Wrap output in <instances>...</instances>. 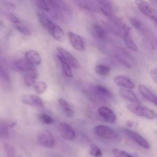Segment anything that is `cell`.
<instances>
[{
	"instance_id": "cell-1",
	"label": "cell",
	"mask_w": 157,
	"mask_h": 157,
	"mask_svg": "<svg viewBox=\"0 0 157 157\" xmlns=\"http://www.w3.org/2000/svg\"><path fill=\"white\" fill-rule=\"evenodd\" d=\"M38 17L40 24L56 40L62 42L64 39V34L62 29L53 22L42 12H38Z\"/></svg>"
},
{
	"instance_id": "cell-2",
	"label": "cell",
	"mask_w": 157,
	"mask_h": 157,
	"mask_svg": "<svg viewBox=\"0 0 157 157\" xmlns=\"http://www.w3.org/2000/svg\"><path fill=\"white\" fill-rule=\"evenodd\" d=\"M93 132L96 136L101 139L114 141L119 138V135L113 129L106 125H97L94 127Z\"/></svg>"
},
{
	"instance_id": "cell-3",
	"label": "cell",
	"mask_w": 157,
	"mask_h": 157,
	"mask_svg": "<svg viewBox=\"0 0 157 157\" xmlns=\"http://www.w3.org/2000/svg\"><path fill=\"white\" fill-rule=\"evenodd\" d=\"M127 109L133 114L149 120H152L155 117V112L153 110L140 104H130L127 106Z\"/></svg>"
},
{
	"instance_id": "cell-4",
	"label": "cell",
	"mask_w": 157,
	"mask_h": 157,
	"mask_svg": "<svg viewBox=\"0 0 157 157\" xmlns=\"http://www.w3.org/2000/svg\"><path fill=\"white\" fill-rule=\"evenodd\" d=\"M138 9L146 16L153 20L157 25V11L144 0H136Z\"/></svg>"
},
{
	"instance_id": "cell-5",
	"label": "cell",
	"mask_w": 157,
	"mask_h": 157,
	"mask_svg": "<svg viewBox=\"0 0 157 157\" xmlns=\"http://www.w3.org/2000/svg\"><path fill=\"white\" fill-rule=\"evenodd\" d=\"M91 90L92 95L100 101H108L112 98V94L111 91L104 86L96 85Z\"/></svg>"
},
{
	"instance_id": "cell-6",
	"label": "cell",
	"mask_w": 157,
	"mask_h": 157,
	"mask_svg": "<svg viewBox=\"0 0 157 157\" xmlns=\"http://www.w3.org/2000/svg\"><path fill=\"white\" fill-rule=\"evenodd\" d=\"M39 144L44 147L50 148L55 144V139L52 134L47 130L41 131L37 136Z\"/></svg>"
},
{
	"instance_id": "cell-7",
	"label": "cell",
	"mask_w": 157,
	"mask_h": 157,
	"mask_svg": "<svg viewBox=\"0 0 157 157\" xmlns=\"http://www.w3.org/2000/svg\"><path fill=\"white\" fill-rule=\"evenodd\" d=\"M12 66L15 71L18 72L28 73L36 71L35 65L29 63L25 59L15 61Z\"/></svg>"
},
{
	"instance_id": "cell-8",
	"label": "cell",
	"mask_w": 157,
	"mask_h": 157,
	"mask_svg": "<svg viewBox=\"0 0 157 157\" xmlns=\"http://www.w3.org/2000/svg\"><path fill=\"white\" fill-rule=\"evenodd\" d=\"M57 51L63 59L73 69H78L80 67V64L78 60L70 52L63 48H58Z\"/></svg>"
},
{
	"instance_id": "cell-9",
	"label": "cell",
	"mask_w": 157,
	"mask_h": 157,
	"mask_svg": "<svg viewBox=\"0 0 157 157\" xmlns=\"http://www.w3.org/2000/svg\"><path fill=\"white\" fill-rule=\"evenodd\" d=\"M123 132L128 137L132 139L142 147L146 149H150V145L149 143L139 134L128 129H124Z\"/></svg>"
},
{
	"instance_id": "cell-10",
	"label": "cell",
	"mask_w": 157,
	"mask_h": 157,
	"mask_svg": "<svg viewBox=\"0 0 157 157\" xmlns=\"http://www.w3.org/2000/svg\"><path fill=\"white\" fill-rule=\"evenodd\" d=\"M22 101L26 105L36 108H44L45 107L42 99L38 95L35 94L25 95L22 98Z\"/></svg>"
},
{
	"instance_id": "cell-11",
	"label": "cell",
	"mask_w": 157,
	"mask_h": 157,
	"mask_svg": "<svg viewBox=\"0 0 157 157\" xmlns=\"http://www.w3.org/2000/svg\"><path fill=\"white\" fill-rule=\"evenodd\" d=\"M99 114L107 122L115 124L117 121V117L114 112L106 106H101L98 109Z\"/></svg>"
},
{
	"instance_id": "cell-12",
	"label": "cell",
	"mask_w": 157,
	"mask_h": 157,
	"mask_svg": "<svg viewBox=\"0 0 157 157\" xmlns=\"http://www.w3.org/2000/svg\"><path fill=\"white\" fill-rule=\"evenodd\" d=\"M58 130L62 136L69 141L74 140L75 137V134L72 127L64 123L59 124Z\"/></svg>"
},
{
	"instance_id": "cell-13",
	"label": "cell",
	"mask_w": 157,
	"mask_h": 157,
	"mask_svg": "<svg viewBox=\"0 0 157 157\" xmlns=\"http://www.w3.org/2000/svg\"><path fill=\"white\" fill-rule=\"evenodd\" d=\"M67 35L71 45L74 48L79 51L85 50V43L80 36L71 31L68 32Z\"/></svg>"
},
{
	"instance_id": "cell-14",
	"label": "cell",
	"mask_w": 157,
	"mask_h": 157,
	"mask_svg": "<svg viewBox=\"0 0 157 157\" xmlns=\"http://www.w3.org/2000/svg\"><path fill=\"white\" fill-rule=\"evenodd\" d=\"M73 2L77 6L89 12L97 13L100 10L98 6L91 0H73Z\"/></svg>"
},
{
	"instance_id": "cell-15",
	"label": "cell",
	"mask_w": 157,
	"mask_h": 157,
	"mask_svg": "<svg viewBox=\"0 0 157 157\" xmlns=\"http://www.w3.org/2000/svg\"><path fill=\"white\" fill-rule=\"evenodd\" d=\"M91 31L93 36L100 40H104L107 39V33L104 27L97 24L92 25Z\"/></svg>"
},
{
	"instance_id": "cell-16",
	"label": "cell",
	"mask_w": 157,
	"mask_h": 157,
	"mask_svg": "<svg viewBox=\"0 0 157 157\" xmlns=\"http://www.w3.org/2000/svg\"><path fill=\"white\" fill-rule=\"evenodd\" d=\"M114 81L116 85L124 88L132 89L135 87L133 82L125 76L118 75L114 78Z\"/></svg>"
},
{
	"instance_id": "cell-17",
	"label": "cell",
	"mask_w": 157,
	"mask_h": 157,
	"mask_svg": "<svg viewBox=\"0 0 157 157\" xmlns=\"http://www.w3.org/2000/svg\"><path fill=\"white\" fill-rule=\"evenodd\" d=\"M138 90L145 98L157 106V97L146 87L143 85H139Z\"/></svg>"
},
{
	"instance_id": "cell-18",
	"label": "cell",
	"mask_w": 157,
	"mask_h": 157,
	"mask_svg": "<svg viewBox=\"0 0 157 157\" xmlns=\"http://www.w3.org/2000/svg\"><path fill=\"white\" fill-rule=\"evenodd\" d=\"M25 59L33 65H39L41 63L40 54L35 50H29L25 54Z\"/></svg>"
},
{
	"instance_id": "cell-19",
	"label": "cell",
	"mask_w": 157,
	"mask_h": 157,
	"mask_svg": "<svg viewBox=\"0 0 157 157\" xmlns=\"http://www.w3.org/2000/svg\"><path fill=\"white\" fill-rule=\"evenodd\" d=\"M1 57V56H0ZM0 82L3 85H9L11 83V78L7 69L6 68L0 57Z\"/></svg>"
},
{
	"instance_id": "cell-20",
	"label": "cell",
	"mask_w": 157,
	"mask_h": 157,
	"mask_svg": "<svg viewBox=\"0 0 157 157\" xmlns=\"http://www.w3.org/2000/svg\"><path fill=\"white\" fill-rule=\"evenodd\" d=\"M59 104L62 110L66 116L72 118L74 115V111L70 104L63 98L59 100Z\"/></svg>"
},
{
	"instance_id": "cell-21",
	"label": "cell",
	"mask_w": 157,
	"mask_h": 157,
	"mask_svg": "<svg viewBox=\"0 0 157 157\" xmlns=\"http://www.w3.org/2000/svg\"><path fill=\"white\" fill-rule=\"evenodd\" d=\"M119 92L120 95L123 98L129 101H132V102L138 101L136 96L130 89L124 88L121 89Z\"/></svg>"
},
{
	"instance_id": "cell-22",
	"label": "cell",
	"mask_w": 157,
	"mask_h": 157,
	"mask_svg": "<svg viewBox=\"0 0 157 157\" xmlns=\"http://www.w3.org/2000/svg\"><path fill=\"white\" fill-rule=\"evenodd\" d=\"M38 76V74L36 71L27 73L25 76V83L28 86H32L36 83Z\"/></svg>"
},
{
	"instance_id": "cell-23",
	"label": "cell",
	"mask_w": 157,
	"mask_h": 157,
	"mask_svg": "<svg viewBox=\"0 0 157 157\" xmlns=\"http://www.w3.org/2000/svg\"><path fill=\"white\" fill-rule=\"evenodd\" d=\"M57 56L58 59H59V60L61 63L63 71L64 74L69 78L72 77L73 76V74L72 72L71 66L63 59V58L60 55L57 54Z\"/></svg>"
},
{
	"instance_id": "cell-24",
	"label": "cell",
	"mask_w": 157,
	"mask_h": 157,
	"mask_svg": "<svg viewBox=\"0 0 157 157\" xmlns=\"http://www.w3.org/2000/svg\"><path fill=\"white\" fill-rule=\"evenodd\" d=\"M34 90L37 94H41L44 93L47 90L48 85L44 81L37 82L34 85Z\"/></svg>"
},
{
	"instance_id": "cell-25",
	"label": "cell",
	"mask_w": 157,
	"mask_h": 157,
	"mask_svg": "<svg viewBox=\"0 0 157 157\" xmlns=\"http://www.w3.org/2000/svg\"><path fill=\"white\" fill-rule=\"evenodd\" d=\"M9 125L6 122L0 121V138H5L9 134Z\"/></svg>"
},
{
	"instance_id": "cell-26",
	"label": "cell",
	"mask_w": 157,
	"mask_h": 157,
	"mask_svg": "<svg viewBox=\"0 0 157 157\" xmlns=\"http://www.w3.org/2000/svg\"><path fill=\"white\" fill-rule=\"evenodd\" d=\"M95 71L99 75L105 76L109 74L110 72V68L107 65L100 64L96 66Z\"/></svg>"
},
{
	"instance_id": "cell-27",
	"label": "cell",
	"mask_w": 157,
	"mask_h": 157,
	"mask_svg": "<svg viewBox=\"0 0 157 157\" xmlns=\"http://www.w3.org/2000/svg\"><path fill=\"white\" fill-rule=\"evenodd\" d=\"M130 21H131V24L137 30L143 34L145 33L146 31L145 29L143 23L139 19L136 18H131Z\"/></svg>"
},
{
	"instance_id": "cell-28",
	"label": "cell",
	"mask_w": 157,
	"mask_h": 157,
	"mask_svg": "<svg viewBox=\"0 0 157 157\" xmlns=\"http://www.w3.org/2000/svg\"><path fill=\"white\" fill-rule=\"evenodd\" d=\"M89 153L90 155L94 157H101L102 155L101 150L98 146L92 144L90 147Z\"/></svg>"
},
{
	"instance_id": "cell-29",
	"label": "cell",
	"mask_w": 157,
	"mask_h": 157,
	"mask_svg": "<svg viewBox=\"0 0 157 157\" xmlns=\"http://www.w3.org/2000/svg\"><path fill=\"white\" fill-rule=\"evenodd\" d=\"M39 118L40 121L44 124H51L54 122L52 117L47 113H41L39 116Z\"/></svg>"
},
{
	"instance_id": "cell-30",
	"label": "cell",
	"mask_w": 157,
	"mask_h": 157,
	"mask_svg": "<svg viewBox=\"0 0 157 157\" xmlns=\"http://www.w3.org/2000/svg\"><path fill=\"white\" fill-rule=\"evenodd\" d=\"M112 153L115 157H134L127 152L117 148L113 149Z\"/></svg>"
},
{
	"instance_id": "cell-31",
	"label": "cell",
	"mask_w": 157,
	"mask_h": 157,
	"mask_svg": "<svg viewBox=\"0 0 157 157\" xmlns=\"http://www.w3.org/2000/svg\"><path fill=\"white\" fill-rule=\"evenodd\" d=\"M4 147L7 157H16V151L13 147L8 144H5Z\"/></svg>"
},
{
	"instance_id": "cell-32",
	"label": "cell",
	"mask_w": 157,
	"mask_h": 157,
	"mask_svg": "<svg viewBox=\"0 0 157 157\" xmlns=\"http://www.w3.org/2000/svg\"><path fill=\"white\" fill-rule=\"evenodd\" d=\"M15 28L18 32H20L21 34H23L25 36H29L31 35V31L26 27L20 25H16L15 26Z\"/></svg>"
},
{
	"instance_id": "cell-33",
	"label": "cell",
	"mask_w": 157,
	"mask_h": 157,
	"mask_svg": "<svg viewBox=\"0 0 157 157\" xmlns=\"http://www.w3.org/2000/svg\"><path fill=\"white\" fill-rule=\"evenodd\" d=\"M124 40L125 45L128 48L133 51H136L137 50V46L134 42L133 40L132 39L131 37L125 39H124Z\"/></svg>"
},
{
	"instance_id": "cell-34",
	"label": "cell",
	"mask_w": 157,
	"mask_h": 157,
	"mask_svg": "<svg viewBox=\"0 0 157 157\" xmlns=\"http://www.w3.org/2000/svg\"><path fill=\"white\" fill-rule=\"evenodd\" d=\"M7 17L10 22L14 23V24H18L20 23V20L18 17L16 16L15 15L13 14V13H10L7 15Z\"/></svg>"
},
{
	"instance_id": "cell-35",
	"label": "cell",
	"mask_w": 157,
	"mask_h": 157,
	"mask_svg": "<svg viewBox=\"0 0 157 157\" xmlns=\"http://www.w3.org/2000/svg\"><path fill=\"white\" fill-rule=\"evenodd\" d=\"M150 74L152 79L157 84V68H154L151 70Z\"/></svg>"
},
{
	"instance_id": "cell-36",
	"label": "cell",
	"mask_w": 157,
	"mask_h": 157,
	"mask_svg": "<svg viewBox=\"0 0 157 157\" xmlns=\"http://www.w3.org/2000/svg\"><path fill=\"white\" fill-rule=\"evenodd\" d=\"M4 25V24L2 20H0V31L3 28Z\"/></svg>"
},
{
	"instance_id": "cell-37",
	"label": "cell",
	"mask_w": 157,
	"mask_h": 157,
	"mask_svg": "<svg viewBox=\"0 0 157 157\" xmlns=\"http://www.w3.org/2000/svg\"><path fill=\"white\" fill-rule=\"evenodd\" d=\"M16 124V123L13 122L11 123L8 124L9 127H13Z\"/></svg>"
},
{
	"instance_id": "cell-38",
	"label": "cell",
	"mask_w": 157,
	"mask_h": 157,
	"mask_svg": "<svg viewBox=\"0 0 157 157\" xmlns=\"http://www.w3.org/2000/svg\"><path fill=\"white\" fill-rule=\"evenodd\" d=\"M155 1V2L156 3V4L157 5V0H154Z\"/></svg>"
},
{
	"instance_id": "cell-39",
	"label": "cell",
	"mask_w": 157,
	"mask_h": 157,
	"mask_svg": "<svg viewBox=\"0 0 157 157\" xmlns=\"http://www.w3.org/2000/svg\"><path fill=\"white\" fill-rule=\"evenodd\" d=\"M156 46H157V39H156Z\"/></svg>"
},
{
	"instance_id": "cell-40",
	"label": "cell",
	"mask_w": 157,
	"mask_h": 157,
	"mask_svg": "<svg viewBox=\"0 0 157 157\" xmlns=\"http://www.w3.org/2000/svg\"><path fill=\"white\" fill-rule=\"evenodd\" d=\"M94 1H95V2H97V1H98V0H94Z\"/></svg>"
},
{
	"instance_id": "cell-41",
	"label": "cell",
	"mask_w": 157,
	"mask_h": 157,
	"mask_svg": "<svg viewBox=\"0 0 157 157\" xmlns=\"http://www.w3.org/2000/svg\"><path fill=\"white\" fill-rule=\"evenodd\" d=\"M156 118H157V114H156Z\"/></svg>"
}]
</instances>
